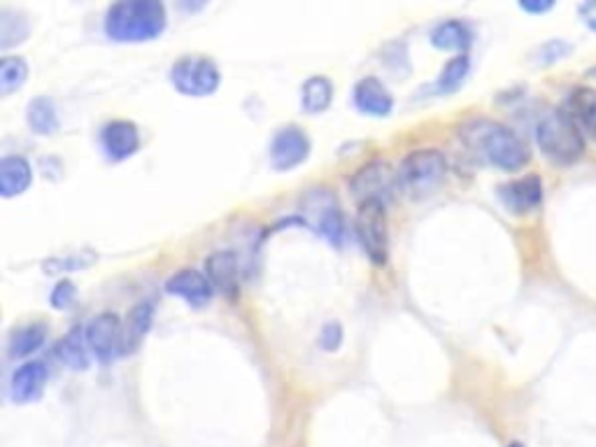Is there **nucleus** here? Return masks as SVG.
I'll return each mask as SVG.
<instances>
[{
	"instance_id": "nucleus-6",
	"label": "nucleus",
	"mask_w": 596,
	"mask_h": 447,
	"mask_svg": "<svg viewBox=\"0 0 596 447\" xmlns=\"http://www.w3.org/2000/svg\"><path fill=\"white\" fill-rule=\"evenodd\" d=\"M357 238L366 256L376 266H385L389 259V231H387V203L366 200L359 203L357 210Z\"/></svg>"
},
{
	"instance_id": "nucleus-14",
	"label": "nucleus",
	"mask_w": 596,
	"mask_h": 447,
	"mask_svg": "<svg viewBox=\"0 0 596 447\" xmlns=\"http://www.w3.org/2000/svg\"><path fill=\"white\" fill-rule=\"evenodd\" d=\"M47 366L43 362H26L12 373L10 380V394L14 403H31L43 397L47 385Z\"/></svg>"
},
{
	"instance_id": "nucleus-19",
	"label": "nucleus",
	"mask_w": 596,
	"mask_h": 447,
	"mask_svg": "<svg viewBox=\"0 0 596 447\" xmlns=\"http://www.w3.org/2000/svg\"><path fill=\"white\" fill-rule=\"evenodd\" d=\"M432 43L434 47L445 51L466 54V49H469L473 43V31L469 24L461 22V19H447V22H440L432 31Z\"/></svg>"
},
{
	"instance_id": "nucleus-29",
	"label": "nucleus",
	"mask_w": 596,
	"mask_h": 447,
	"mask_svg": "<svg viewBox=\"0 0 596 447\" xmlns=\"http://www.w3.org/2000/svg\"><path fill=\"white\" fill-rule=\"evenodd\" d=\"M343 343V326L339 322H329L320 333V347L326 352H335Z\"/></svg>"
},
{
	"instance_id": "nucleus-23",
	"label": "nucleus",
	"mask_w": 596,
	"mask_h": 447,
	"mask_svg": "<svg viewBox=\"0 0 596 447\" xmlns=\"http://www.w3.org/2000/svg\"><path fill=\"white\" fill-rule=\"evenodd\" d=\"M26 119L33 134L51 136L56 128H59V115H56V105L49 96H37L28 103Z\"/></svg>"
},
{
	"instance_id": "nucleus-26",
	"label": "nucleus",
	"mask_w": 596,
	"mask_h": 447,
	"mask_svg": "<svg viewBox=\"0 0 596 447\" xmlns=\"http://www.w3.org/2000/svg\"><path fill=\"white\" fill-rule=\"evenodd\" d=\"M28 80V64L22 56H3L0 59V93L10 96L16 89H22Z\"/></svg>"
},
{
	"instance_id": "nucleus-9",
	"label": "nucleus",
	"mask_w": 596,
	"mask_h": 447,
	"mask_svg": "<svg viewBox=\"0 0 596 447\" xmlns=\"http://www.w3.org/2000/svg\"><path fill=\"white\" fill-rule=\"evenodd\" d=\"M87 345L101 364L115 362L119 354H126L124 324L115 312H101L87 326Z\"/></svg>"
},
{
	"instance_id": "nucleus-25",
	"label": "nucleus",
	"mask_w": 596,
	"mask_h": 447,
	"mask_svg": "<svg viewBox=\"0 0 596 447\" xmlns=\"http://www.w3.org/2000/svg\"><path fill=\"white\" fill-rule=\"evenodd\" d=\"M47 339V329L43 324H28L24 329L14 331L10 339V357L14 359H24L31 357L33 352L41 349Z\"/></svg>"
},
{
	"instance_id": "nucleus-7",
	"label": "nucleus",
	"mask_w": 596,
	"mask_h": 447,
	"mask_svg": "<svg viewBox=\"0 0 596 447\" xmlns=\"http://www.w3.org/2000/svg\"><path fill=\"white\" fill-rule=\"evenodd\" d=\"M301 208L306 213V219L331 245H341L345 236V219L339 205V196L331 190H324V186H314V190L303 196Z\"/></svg>"
},
{
	"instance_id": "nucleus-32",
	"label": "nucleus",
	"mask_w": 596,
	"mask_h": 447,
	"mask_svg": "<svg viewBox=\"0 0 596 447\" xmlns=\"http://www.w3.org/2000/svg\"><path fill=\"white\" fill-rule=\"evenodd\" d=\"M587 24L596 31V16H587Z\"/></svg>"
},
{
	"instance_id": "nucleus-27",
	"label": "nucleus",
	"mask_w": 596,
	"mask_h": 447,
	"mask_svg": "<svg viewBox=\"0 0 596 447\" xmlns=\"http://www.w3.org/2000/svg\"><path fill=\"white\" fill-rule=\"evenodd\" d=\"M28 37V22L14 12L0 14V47L8 49L16 43H24Z\"/></svg>"
},
{
	"instance_id": "nucleus-12",
	"label": "nucleus",
	"mask_w": 596,
	"mask_h": 447,
	"mask_svg": "<svg viewBox=\"0 0 596 447\" xmlns=\"http://www.w3.org/2000/svg\"><path fill=\"white\" fill-rule=\"evenodd\" d=\"M498 198L511 213L527 215L543 203V180H540L538 175H527V177L503 184L498 190Z\"/></svg>"
},
{
	"instance_id": "nucleus-11",
	"label": "nucleus",
	"mask_w": 596,
	"mask_h": 447,
	"mask_svg": "<svg viewBox=\"0 0 596 447\" xmlns=\"http://www.w3.org/2000/svg\"><path fill=\"white\" fill-rule=\"evenodd\" d=\"M101 147L110 161H126L140 149V130L134 122H110L101 130Z\"/></svg>"
},
{
	"instance_id": "nucleus-30",
	"label": "nucleus",
	"mask_w": 596,
	"mask_h": 447,
	"mask_svg": "<svg viewBox=\"0 0 596 447\" xmlns=\"http://www.w3.org/2000/svg\"><path fill=\"white\" fill-rule=\"evenodd\" d=\"M566 51H571V45H566L564 41H552L543 47V51L540 54H543V64H552L557 59H562Z\"/></svg>"
},
{
	"instance_id": "nucleus-33",
	"label": "nucleus",
	"mask_w": 596,
	"mask_h": 447,
	"mask_svg": "<svg viewBox=\"0 0 596 447\" xmlns=\"http://www.w3.org/2000/svg\"><path fill=\"white\" fill-rule=\"evenodd\" d=\"M508 447H525V445H522V443H511Z\"/></svg>"
},
{
	"instance_id": "nucleus-5",
	"label": "nucleus",
	"mask_w": 596,
	"mask_h": 447,
	"mask_svg": "<svg viewBox=\"0 0 596 447\" xmlns=\"http://www.w3.org/2000/svg\"><path fill=\"white\" fill-rule=\"evenodd\" d=\"M171 82L182 93V96L203 99L213 96V93L221 84V72L217 64L208 56H180V59L171 68Z\"/></svg>"
},
{
	"instance_id": "nucleus-1",
	"label": "nucleus",
	"mask_w": 596,
	"mask_h": 447,
	"mask_svg": "<svg viewBox=\"0 0 596 447\" xmlns=\"http://www.w3.org/2000/svg\"><path fill=\"white\" fill-rule=\"evenodd\" d=\"M461 142L478 154L482 161H488L501 171H519L531 159L527 142L522 140L513 128L503 126L492 119H473L461 126Z\"/></svg>"
},
{
	"instance_id": "nucleus-8",
	"label": "nucleus",
	"mask_w": 596,
	"mask_h": 447,
	"mask_svg": "<svg viewBox=\"0 0 596 447\" xmlns=\"http://www.w3.org/2000/svg\"><path fill=\"white\" fill-rule=\"evenodd\" d=\"M397 186H399L397 173L391 171V165L387 161H370L349 177V194L359 203L366 200L387 203L394 196Z\"/></svg>"
},
{
	"instance_id": "nucleus-16",
	"label": "nucleus",
	"mask_w": 596,
	"mask_h": 447,
	"mask_svg": "<svg viewBox=\"0 0 596 447\" xmlns=\"http://www.w3.org/2000/svg\"><path fill=\"white\" fill-rule=\"evenodd\" d=\"M352 101L368 117H387L394 110V99L378 78H364L352 91Z\"/></svg>"
},
{
	"instance_id": "nucleus-3",
	"label": "nucleus",
	"mask_w": 596,
	"mask_h": 447,
	"mask_svg": "<svg viewBox=\"0 0 596 447\" xmlns=\"http://www.w3.org/2000/svg\"><path fill=\"white\" fill-rule=\"evenodd\" d=\"M536 142L543 154L559 165H571L585 154L583 128L564 110H552L538 122Z\"/></svg>"
},
{
	"instance_id": "nucleus-18",
	"label": "nucleus",
	"mask_w": 596,
	"mask_h": 447,
	"mask_svg": "<svg viewBox=\"0 0 596 447\" xmlns=\"http://www.w3.org/2000/svg\"><path fill=\"white\" fill-rule=\"evenodd\" d=\"M562 110L577 126L585 128L587 134L596 140V91H592L587 87L573 89Z\"/></svg>"
},
{
	"instance_id": "nucleus-10",
	"label": "nucleus",
	"mask_w": 596,
	"mask_h": 447,
	"mask_svg": "<svg viewBox=\"0 0 596 447\" xmlns=\"http://www.w3.org/2000/svg\"><path fill=\"white\" fill-rule=\"evenodd\" d=\"M310 138L301 126L279 128L271 140V165L275 171H291L310 157Z\"/></svg>"
},
{
	"instance_id": "nucleus-15",
	"label": "nucleus",
	"mask_w": 596,
	"mask_h": 447,
	"mask_svg": "<svg viewBox=\"0 0 596 447\" xmlns=\"http://www.w3.org/2000/svg\"><path fill=\"white\" fill-rule=\"evenodd\" d=\"M205 275H208L210 285L227 294L236 296L240 289V261L238 254L231 250H221L205 259Z\"/></svg>"
},
{
	"instance_id": "nucleus-2",
	"label": "nucleus",
	"mask_w": 596,
	"mask_h": 447,
	"mask_svg": "<svg viewBox=\"0 0 596 447\" xmlns=\"http://www.w3.org/2000/svg\"><path fill=\"white\" fill-rule=\"evenodd\" d=\"M168 24L161 0H119L105 12V35L115 43L154 41Z\"/></svg>"
},
{
	"instance_id": "nucleus-22",
	"label": "nucleus",
	"mask_w": 596,
	"mask_h": 447,
	"mask_svg": "<svg viewBox=\"0 0 596 447\" xmlns=\"http://www.w3.org/2000/svg\"><path fill=\"white\" fill-rule=\"evenodd\" d=\"M152 317H154V306L152 303H138L136 308L128 310V320L124 324V345L126 352L136 349L140 341L147 335V331L152 329Z\"/></svg>"
},
{
	"instance_id": "nucleus-24",
	"label": "nucleus",
	"mask_w": 596,
	"mask_h": 447,
	"mask_svg": "<svg viewBox=\"0 0 596 447\" xmlns=\"http://www.w3.org/2000/svg\"><path fill=\"white\" fill-rule=\"evenodd\" d=\"M469 70H471V56L469 54H457L455 59H450L445 64L443 72L438 74L436 93H440V96L455 93L466 82V78H469Z\"/></svg>"
},
{
	"instance_id": "nucleus-28",
	"label": "nucleus",
	"mask_w": 596,
	"mask_h": 447,
	"mask_svg": "<svg viewBox=\"0 0 596 447\" xmlns=\"http://www.w3.org/2000/svg\"><path fill=\"white\" fill-rule=\"evenodd\" d=\"M74 301H78V289H74V285L70 283V279H61V283L51 289V298H49L51 308H56V310H66V308H70Z\"/></svg>"
},
{
	"instance_id": "nucleus-13",
	"label": "nucleus",
	"mask_w": 596,
	"mask_h": 447,
	"mask_svg": "<svg viewBox=\"0 0 596 447\" xmlns=\"http://www.w3.org/2000/svg\"><path fill=\"white\" fill-rule=\"evenodd\" d=\"M165 291L173 294V296H180L182 301H186L194 308H203L213 301L215 287L210 285L208 275H203L194 268H184L168 279Z\"/></svg>"
},
{
	"instance_id": "nucleus-20",
	"label": "nucleus",
	"mask_w": 596,
	"mask_h": 447,
	"mask_svg": "<svg viewBox=\"0 0 596 447\" xmlns=\"http://www.w3.org/2000/svg\"><path fill=\"white\" fill-rule=\"evenodd\" d=\"M84 343H87V335H82V329H78V326L70 329L54 347L56 359L72 370H87L91 362H89Z\"/></svg>"
},
{
	"instance_id": "nucleus-17",
	"label": "nucleus",
	"mask_w": 596,
	"mask_h": 447,
	"mask_svg": "<svg viewBox=\"0 0 596 447\" xmlns=\"http://www.w3.org/2000/svg\"><path fill=\"white\" fill-rule=\"evenodd\" d=\"M33 182V168L28 159L10 154L0 159V194L5 198L24 194Z\"/></svg>"
},
{
	"instance_id": "nucleus-21",
	"label": "nucleus",
	"mask_w": 596,
	"mask_h": 447,
	"mask_svg": "<svg viewBox=\"0 0 596 447\" xmlns=\"http://www.w3.org/2000/svg\"><path fill=\"white\" fill-rule=\"evenodd\" d=\"M333 103V84L324 74H312L301 87V105L308 115H320Z\"/></svg>"
},
{
	"instance_id": "nucleus-4",
	"label": "nucleus",
	"mask_w": 596,
	"mask_h": 447,
	"mask_svg": "<svg viewBox=\"0 0 596 447\" xmlns=\"http://www.w3.org/2000/svg\"><path fill=\"white\" fill-rule=\"evenodd\" d=\"M447 175V159L440 152V149L434 147H422L403 157L397 180H399V190L413 200H422L426 196H432L440 182Z\"/></svg>"
},
{
	"instance_id": "nucleus-31",
	"label": "nucleus",
	"mask_w": 596,
	"mask_h": 447,
	"mask_svg": "<svg viewBox=\"0 0 596 447\" xmlns=\"http://www.w3.org/2000/svg\"><path fill=\"white\" fill-rule=\"evenodd\" d=\"M519 8H522V10H527V12H531V14H540V12L552 10L554 3H552V0H522Z\"/></svg>"
}]
</instances>
